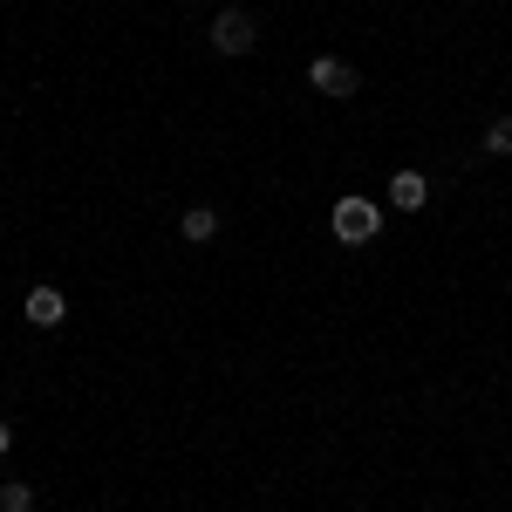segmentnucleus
I'll use <instances>...</instances> for the list:
<instances>
[{
	"mask_svg": "<svg viewBox=\"0 0 512 512\" xmlns=\"http://www.w3.org/2000/svg\"><path fill=\"white\" fill-rule=\"evenodd\" d=\"M328 233L342 239V246H369V239L383 233V205H376V198H362V192L335 198V212H328Z\"/></svg>",
	"mask_w": 512,
	"mask_h": 512,
	"instance_id": "f257e3e1",
	"label": "nucleus"
},
{
	"mask_svg": "<svg viewBox=\"0 0 512 512\" xmlns=\"http://www.w3.org/2000/svg\"><path fill=\"white\" fill-rule=\"evenodd\" d=\"M253 41H260V28H253V14H246V7L212 14V48H219V55H253Z\"/></svg>",
	"mask_w": 512,
	"mask_h": 512,
	"instance_id": "f03ea898",
	"label": "nucleus"
},
{
	"mask_svg": "<svg viewBox=\"0 0 512 512\" xmlns=\"http://www.w3.org/2000/svg\"><path fill=\"white\" fill-rule=\"evenodd\" d=\"M308 82H315L321 96H355V89H362V76H355L342 55H315V62H308Z\"/></svg>",
	"mask_w": 512,
	"mask_h": 512,
	"instance_id": "7ed1b4c3",
	"label": "nucleus"
},
{
	"mask_svg": "<svg viewBox=\"0 0 512 512\" xmlns=\"http://www.w3.org/2000/svg\"><path fill=\"white\" fill-rule=\"evenodd\" d=\"M21 315H28V328H62L69 321V301H62V287H35L21 301Z\"/></svg>",
	"mask_w": 512,
	"mask_h": 512,
	"instance_id": "20e7f679",
	"label": "nucleus"
},
{
	"mask_svg": "<svg viewBox=\"0 0 512 512\" xmlns=\"http://www.w3.org/2000/svg\"><path fill=\"white\" fill-rule=\"evenodd\" d=\"M390 205L396 212H424V205H431V178H424V171H396L390 178Z\"/></svg>",
	"mask_w": 512,
	"mask_h": 512,
	"instance_id": "39448f33",
	"label": "nucleus"
},
{
	"mask_svg": "<svg viewBox=\"0 0 512 512\" xmlns=\"http://www.w3.org/2000/svg\"><path fill=\"white\" fill-rule=\"evenodd\" d=\"M178 233H185V246H205V239H219V212H212V205H185Z\"/></svg>",
	"mask_w": 512,
	"mask_h": 512,
	"instance_id": "423d86ee",
	"label": "nucleus"
},
{
	"mask_svg": "<svg viewBox=\"0 0 512 512\" xmlns=\"http://www.w3.org/2000/svg\"><path fill=\"white\" fill-rule=\"evenodd\" d=\"M0 512H35V485L28 478H7L0 485Z\"/></svg>",
	"mask_w": 512,
	"mask_h": 512,
	"instance_id": "0eeeda50",
	"label": "nucleus"
},
{
	"mask_svg": "<svg viewBox=\"0 0 512 512\" xmlns=\"http://www.w3.org/2000/svg\"><path fill=\"white\" fill-rule=\"evenodd\" d=\"M485 158H512V117L485 123Z\"/></svg>",
	"mask_w": 512,
	"mask_h": 512,
	"instance_id": "6e6552de",
	"label": "nucleus"
},
{
	"mask_svg": "<svg viewBox=\"0 0 512 512\" xmlns=\"http://www.w3.org/2000/svg\"><path fill=\"white\" fill-rule=\"evenodd\" d=\"M7 444H14V424H7V417H0V458H7Z\"/></svg>",
	"mask_w": 512,
	"mask_h": 512,
	"instance_id": "1a4fd4ad",
	"label": "nucleus"
}]
</instances>
